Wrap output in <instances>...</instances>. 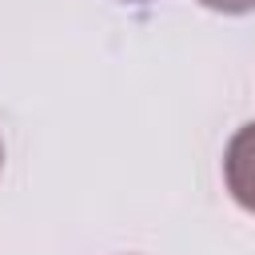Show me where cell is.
<instances>
[{"mask_svg":"<svg viewBox=\"0 0 255 255\" xmlns=\"http://www.w3.org/2000/svg\"><path fill=\"white\" fill-rule=\"evenodd\" d=\"M223 183L231 191V199L255 215V120L243 124L223 151Z\"/></svg>","mask_w":255,"mask_h":255,"instance_id":"cell-1","label":"cell"},{"mask_svg":"<svg viewBox=\"0 0 255 255\" xmlns=\"http://www.w3.org/2000/svg\"><path fill=\"white\" fill-rule=\"evenodd\" d=\"M203 8L211 12H223V16H243V12H255V0H199Z\"/></svg>","mask_w":255,"mask_h":255,"instance_id":"cell-2","label":"cell"},{"mask_svg":"<svg viewBox=\"0 0 255 255\" xmlns=\"http://www.w3.org/2000/svg\"><path fill=\"white\" fill-rule=\"evenodd\" d=\"M0 167H4V143H0Z\"/></svg>","mask_w":255,"mask_h":255,"instance_id":"cell-3","label":"cell"}]
</instances>
